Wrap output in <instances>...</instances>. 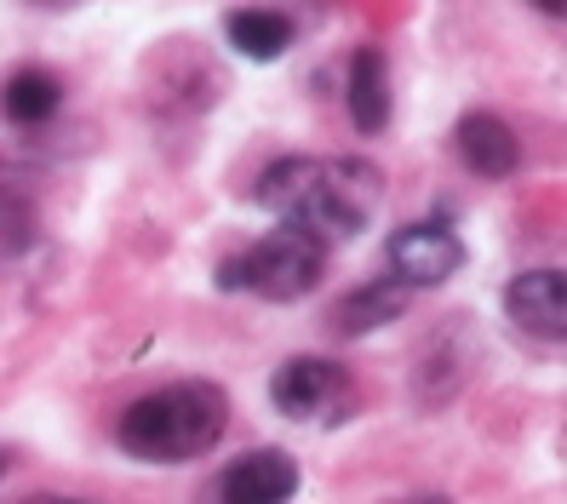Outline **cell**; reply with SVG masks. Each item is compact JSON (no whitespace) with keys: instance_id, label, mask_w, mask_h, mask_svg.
Wrapping results in <instances>:
<instances>
[{"instance_id":"1","label":"cell","mask_w":567,"mask_h":504,"mask_svg":"<svg viewBox=\"0 0 567 504\" xmlns=\"http://www.w3.org/2000/svg\"><path fill=\"white\" fill-rule=\"evenodd\" d=\"M258 207L316 241H350L384 207V173L361 155H281L258 173Z\"/></svg>"},{"instance_id":"2","label":"cell","mask_w":567,"mask_h":504,"mask_svg":"<svg viewBox=\"0 0 567 504\" xmlns=\"http://www.w3.org/2000/svg\"><path fill=\"white\" fill-rule=\"evenodd\" d=\"M229 430V395L213 379H173L150 395L126 401L115 419V442L138 464H189L207 459Z\"/></svg>"},{"instance_id":"3","label":"cell","mask_w":567,"mask_h":504,"mask_svg":"<svg viewBox=\"0 0 567 504\" xmlns=\"http://www.w3.org/2000/svg\"><path fill=\"white\" fill-rule=\"evenodd\" d=\"M321 270H327V247L316 235L276 224L270 235H258L252 247L218 258L213 281L224 292H258V298H270V305H298V298L316 292Z\"/></svg>"},{"instance_id":"4","label":"cell","mask_w":567,"mask_h":504,"mask_svg":"<svg viewBox=\"0 0 567 504\" xmlns=\"http://www.w3.org/2000/svg\"><path fill=\"white\" fill-rule=\"evenodd\" d=\"M270 401L298 419V424H316V419H339L355 390H350V373L339 361H327V356H292L276 367V379H270Z\"/></svg>"},{"instance_id":"5","label":"cell","mask_w":567,"mask_h":504,"mask_svg":"<svg viewBox=\"0 0 567 504\" xmlns=\"http://www.w3.org/2000/svg\"><path fill=\"white\" fill-rule=\"evenodd\" d=\"M384 258H390V276L402 281L408 292H419V287H442V281H453L464 270V241H458L453 224L424 218V224L395 229Z\"/></svg>"},{"instance_id":"6","label":"cell","mask_w":567,"mask_h":504,"mask_svg":"<svg viewBox=\"0 0 567 504\" xmlns=\"http://www.w3.org/2000/svg\"><path fill=\"white\" fill-rule=\"evenodd\" d=\"M505 316L533 344L556 350L567 339V281H561V270H522L505 287Z\"/></svg>"},{"instance_id":"7","label":"cell","mask_w":567,"mask_h":504,"mask_svg":"<svg viewBox=\"0 0 567 504\" xmlns=\"http://www.w3.org/2000/svg\"><path fill=\"white\" fill-rule=\"evenodd\" d=\"M298 493V459L281 448H252L224 464L218 498L224 504H292Z\"/></svg>"},{"instance_id":"8","label":"cell","mask_w":567,"mask_h":504,"mask_svg":"<svg viewBox=\"0 0 567 504\" xmlns=\"http://www.w3.org/2000/svg\"><path fill=\"white\" fill-rule=\"evenodd\" d=\"M453 155L471 166L476 178H511L522 166V138L505 115L493 110H471L453 121Z\"/></svg>"},{"instance_id":"9","label":"cell","mask_w":567,"mask_h":504,"mask_svg":"<svg viewBox=\"0 0 567 504\" xmlns=\"http://www.w3.org/2000/svg\"><path fill=\"white\" fill-rule=\"evenodd\" d=\"M408 305H413V292H408L402 281H395V276H373V281L350 287L339 305H332L327 321H332V332H339V339H367V332L402 321Z\"/></svg>"},{"instance_id":"10","label":"cell","mask_w":567,"mask_h":504,"mask_svg":"<svg viewBox=\"0 0 567 504\" xmlns=\"http://www.w3.org/2000/svg\"><path fill=\"white\" fill-rule=\"evenodd\" d=\"M344 104H350V121L361 138H373V132L390 126L395 115V92H390V58L379 47H361L350 58V75H344Z\"/></svg>"},{"instance_id":"11","label":"cell","mask_w":567,"mask_h":504,"mask_svg":"<svg viewBox=\"0 0 567 504\" xmlns=\"http://www.w3.org/2000/svg\"><path fill=\"white\" fill-rule=\"evenodd\" d=\"M58 110H63V81L41 63H23V70L0 81V115L12 126H47Z\"/></svg>"},{"instance_id":"12","label":"cell","mask_w":567,"mask_h":504,"mask_svg":"<svg viewBox=\"0 0 567 504\" xmlns=\"http://www.w3.org/2000/svg\"><path fill=\"white\" fill-rule=\"evenodd\" d=\"M224 35H229V47H236L241 58L276 63V58L292 52V35H298V29H292V18L276 12V7H241V12L224 18Z\"/></svg>"},{"instance_id":"13","label":"cell","mask_w":567,"mask_h":504,"mask_svg":"<svg viewBox=\"0 0 567 504\" xmlns=\"http://www.w3.org/2000/svg\"><path fill=\"white\" fill-rule=\"evenodd\" d=\"M23 7H35V12H70V7H81V0H23Z\"/></svg>"},{"instance_id":"14","label":"cell","mask_w":567,"mask_h":504,"mask_svg":"<svg viewBox=\"0 0 567 504\" xmlns=\"http://www.w3.org/2000/svg\"><path fill=\"white\" fill-rule=\"evenodd\" d=\"M527 7H533V12H545L550 23H561V12H567V7H561V0H527Z\"/></svg>"},{"instance_id":"15","label":"cell","mask_w":567,"mask_h":504,"mask_svg":"<svg viewBox=\"0 0 567 504\" xmlns=\"http://www.w3.org/2000/svg\"><path fill=\"white\" fill-rule=\"evenodd\" d=\"M23 504H92V498H70V493H41V498H23Z\"/></svg>"},{"instance_id":"16","label":"cell","mask_w":567,"mask_h":504,"mask_svg":"<svg viewBox=\"0 0 567 504\" xmlns=\"http://www.w3.org/2000/svg\"><path fill=\"white\" fill-rule=\"evenodd\" d=\"M395 504H453L447 493H413V498H395Z\"/></svg>"},{"instance_id":"17","label":"cell","mask_w":567,"mask_h":504,"mask_svg":"<svg viewBox=\"0 0 567 504\" xmlns=\"http://www.w3.org/2000/svg\"><path fill=\"white\" fill-rule=\"evenodd\" d=\"M7 470H12V459H7V453H0V476H7Z\"/></svg>"},{"instance_id":"18","label":"cell","mask_w":567,"mask_h":504,"mask_svg":"<svg viewBox=\"0 0 567 504\" xmlns=\"http://www.w3.org/2000/svg\"><path fill=\"white\" fill-rule=\"evenodd\" d=\"M0 195H7V184H0Z\"/></svg>"}]
</instances>
